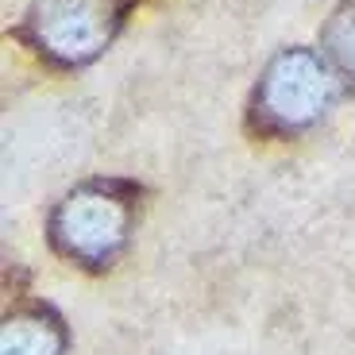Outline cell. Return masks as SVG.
Here are the masks:
<instances>
[{"mask_svg":"<svg viewBox=\"0 0 355 355\" xmlns=\"http://www.w3.org/2000/svg\"><path fill=\"white\" fill-rule=\"evenodd\" d=\"M324 46H329L332 62L355 78V0L340 4L336 16L329 19V27H324Z\"/></svg>","mask_w":355,"mask_h":355,"instance_id":"5b68a950","label":"cell"},{"mask_svg":"<svg viewBox=\"0 0 355 355\" xmlns=\"http://www.w3.org/2000/svg\"><path fill=\"white\" fill-rule=\"evenodd\" d=\"M135 189L124 182H85L51 213V243L81 266H112L132 240Z\"/></svg>","mask_w":355,"mask_h":355,"instance_id":"6da1fadb","label":"cell"},{"mask_svg":"<svg viewBox=\"0 0 355 355\" xmlns=\"http://www.w3.org/2000/svg\"><path fill=\"white\" fill-rule=\"evenodd\" d=\"M66 352V324L43 305L8 313L0 332V355H62Z\"/></svg>","mask_w":355,"mask_h":355,"instance_id":"277c9868","label":"cell"},{"mask_svg":"<svg viewBox=\"0 0 355 355\" xmlns=\"http://www.w3.org/2000/svg\"><path fill=\"white\" fill-rule=\"evenodd\" d=\"M340 93L336 70L329 58L309 46H286L270 58L255 85V124L270 135H293L305 132L332 108Z\"/></svg>","mask_w":355,"mask_h":355,"instance_id":"7a4b0ae2","label":"cell"},{"mask_svg":"<svg viewBox=\"0 0 355 355\" xmlns=\"http://www.w3.org/2000/svg\"><path fill=\"white\" fill-rule=\"evenodd\" d=\"M124 12V0H35L27 8L24 35L51 62L85 66L116 39Z\"/></svg>","mask_w":355,"mask_h":355,"instance_id":"3957f363","label":"cell"}]
</instances>
